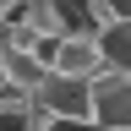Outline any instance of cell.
Returning <instances> with one entry per match:
<instances>
[{
  "label": "cell",
  "instance_id": "cell-1",
  "mask_svg": "<svg viewBox=\"0 0 131 131\" xmlns=\"http://www.w3.org/2000/svg\"><path fill=\"white\" fill-rule=\"evenodd\" d=\"M33 104H38V115H49V120H77V126H93V82L49 71V77L38 82V93H33Z\"/></svg>",
  "mask_w": 131,
  "mask_h": 131
},
{
  "label": "cell",
  "instance_id": "cell-2",
  "mask_svg": "<svg viewBox=\"0 0 131 131\" xmlns=\"http://www.w3.org/2000/svg\"><path fill=\"white\" fill-rule=\"evenodd\" d=\"M93 126L131 131V71H98L93 77Z\"/></svg>",
  "mask_w": 131,
  "mask_h": 131
},
{
  "label": "cell",
  "instance_id": "cell-3",
  "mask_svg": "<svg viewBox=\"0 0 131 131\" xmlns=\"http://www.w3.org/2000/svg\"><path fill=\"white\" fill-rule=\"evenodd\" d=\"M49 71L93 82L98 71H104V55H98V38H93V33H60V38L49 44Z\"/></svg>",
  "mask_w": 131,
  "mask_h": 131
},
{
  "label": "cell",
  "instance_id": "cell-4",
  "mask_svg": "<svg viewBox=\"0 0 131 131\" xmlns=\"http://www.w3.org/2000/svg\"><path fill=\"white\" fill-rule=\"evenodd\" d=\"M0 77H6V88H16V93L33 98V93H38V82L49 77V66L33 55V49H11V55L0 60Z\"/></svg>",
  "mask_w": 131,
  "mask_h": 131
},
{
  "label": "cell",
  "instance_id": "cell-5",
  "mask_svg": "<svg viewBox=\"0 0 131 131\" xmlns=\"http://www.w3.org/2000/svg\"><path fill=\"white\" fill-rule=\"evenodd\" d=\"M93 38L104 55V71H131V22H104Z\"/></svg>",
  "mask_w": 131,
  "mask_h": 131
},
{
  "label": "cell",
  "instance_id": "cell-6",
  "mask_svg": "<svg viewBox=\"0 0 131 131\" xmlns=\"http://www.w3.org/2000/svg\"><path fill=\"white\" fill-rule=\"evenodd\" d=\"M33 38H60L66 33V16H60V0H27L22 16H16Z\"/></svg>",
  "mask_w": 131,
  "mask_h": 131
},
{
  "label": "cell",
  "instance_id": "cell-7",
  "mask_svg": "<svg viewBox=\"0 0 131 131\" xmlns=\"http://www.w3.org/2000/svg\"><path fill=\"white\" fill-rule=\"evenodd\" d=\"M33 131H88V126H77V120H49V115H38V126Z\"/></svg>",
  "mask_w": 131,
  "mask_h": 131
},
{
  "label": "cell",
  "instance_id": "cell-8",
  "mask_svg": "<svg viewBox=\"0 0 131 131\" xmlns=\"http://www.w3.org/2000/svg\"><path fill=\"white\" fill-rule=\"evenodd\" d=\"M22 6H27V0H0V22H16V16H22Z\"/></svg>",
  "mask_w": 131,
  "mask_h": 131
},
{
  "label": "cell",
  "instance_id": "cell-9",
  "mask_svg": "<svg viewBox=\"0 0 131 131\" xmlns=\"http://www.w3.org/2000/svg\"><path fill=\"white\" fill-rule=\"evenodd\" d=\"M88 131H109V126H88Z\"/></svg>",
  "mask_w": 131,
  "mask_h": 131
}]
</instances>
